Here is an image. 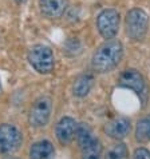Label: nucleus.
Returning <instances> with one entry per match:
<instances>
[{"mask_svg": "<svg viewBox=\"0 0 150 159\" xmlns=\"http://www.w3.org/2000/svg\"><path fill=\"white\" fill-rule=\"evenodd\" d=\"M78 123L71 116H63L60 120L56 123L55 127V135L56 139L59 140L60 144H70L74 140L77 135Z\"/></svg>", "mask_w": 150, "mask_h": 159, "instance_id": "6e6552de", "label": "nucleus"}, {"mask_svg": "<svg viewBox=\"0 0 150 159\" xmlns=\"http://www.w3.org/2000/svg\"><path fill=\"white\" fill-rule=\"evenodd\" d=\"M130 130H131L130 120L125 116L114 118L109 123H106V126H105L106 134H107L111 139H115V140L125 139L126 136L129 135Z\"/></svg>", "mask_w": 150, "mask_h": 159, "instance_id": "9d476101", "label": "nucleus"}, {"mask_svg": "<svg viewBox=\"0 0 150 159\" xmlns=\"http://www.w3.org/2000/svg\"><path fill=\"white\" fill-rule=\"evenodd\" d=\"M135 139L141 143L150 142V116H145L138 120L135 127Z\"/></svg>", "mask_w": 150, "mask_h": 159, "instance_id": "4468645a", "label": "nucleus"}, {"mask_svg": "<svg viewBox=\"0 0 150 159\" xmlns=\"http://www.w3.org/2000/svg\"><path fill=\"white\" fill-rule=\"evenodd\" d=\"M0 92H2V80H0Z\"/></svg>", "mask_w": 150, "mask_h": 159, "instance_id": "6ab92c4d", "label": "nucleus"}, {"mask_svg": "<svg viewBox=\"0 0 150 159\" xmlns=\"http://www.w3.org/2000/svg\"><path fill=\"white\" fill-rule=\"evenodd\" d=\"M67 0H39L40 12L48 19H59L67 10Z\"/></svg>", "mask_w": 150, "mask_h": 159, "instance_id": "9b49d317", "label": "nucleus"}, {"mask_svg": "<svg viewBox=\"0 0 150 159\" xmlns=\"http://www.w3.org/2000/svg\"><path fill=\"white\" fill-rule=\"evenodd\" d=\"M77 140L81 147L82 159H101L102 158V144L99 139L95 138L91 129L85 123L78 125Z\"/></svg>", "mask_w": 150, "mask_h": 159, "instance_id": "7ed1b4c3", "label": "nucleus"}, {"mask_svg": "<svg viewBox=\"0 0 150 159\" xmlns=\"http://www.w3.org/2000/svg\"><path fill=\"white\" fill-rule=\"evenodd\" d=\"M23 144V134L16 126L10 123L0 125V152L10 155L16 152Z\"/></svg>", "mask_w": 150, "mask_h": 159, "instance_id": "423d86ee", "label": "nucleus"}, {"mask_svg": "<svg viewBox=\"0 0 150 159\" xmlns=\"http://www.w3.org/2000/svg\"><path fill=\"white\" fill-rule=\"evenodd\" d=\"M92 84H94V78L90 74L81 75L75 79L74 86H73V94L78 98H85L89 94Z\"/></svg>", "mask_w": 150, "mask_h": 159, "instance_id": "ddd939ff", "label": "nucleus"}, {"mask_svg": "<svg viewBox=\"0 0 150 159\" xmlns=\"http://www.w3.org/2000/svg\"><path fill=\"white\" fill-rule=\"evenodd\" d=\"M149 28V16L141 8H133L126 15V34L131 40L141 42L146 36Z\"/></svg>", "mask_w": 150, "mask_h": 159, "instance_id": "20e7f679", "label": "nucleus"}, {"mask_svg": "<svg viewBox=\"0 0 150 159\" xmlns=\"http://www.w3.org/2000/svg\"><path fill=\"white\" fill-rule=\"evenodd\" d=\"M15 2H17V3H23V2H26V0H15Z\"/></svg>", "mask_w": 150, "mask_h": 159, "instance_id": "f3484780", "label": "nucleus"}, {"mask_svg": "<svg viewBox=\"0 0 150 159\" xmlns=\"http://www.w3.org/2000/svg\"><path fill=\"white\" fill-rule=\"evenodd\" d=\"M7 159H19V158H14V157H10V158H7Z\"/></svg>", "mask_w": 150, "mask_h": 159, "instance_id": "a211bd4d", "label": "nucleus"}, {"mask_svg": "<svg viewBox=\"0 0 150 159\" xmlns=\"http://www.w3.org/2000/svg\"><path fill=\"white\" fill-rule=\"evenodd\" d=\"M27 59L31 67L39 74L47 75L54 71L55 56L48 46H45V44H35V46H32L28 51Z\"/></svg>", "mask_w": 150, "mask_h": 159, "instance_id": "f03ea898", "label": "nucleus"}, {"mask_svg": "<svg viewBox=\"0 0 150 159\" xmlns=\"http://www.w3.org/2000/svg\"><path fill=\"white\" fill-rule=\"evenodd\" d=\"M127 158H129V151H127V147L123 143L114 144L107 151V155H106V159H127Z\"/></svg>", "mask_w": 150, "mask_h": 159, "instance_id": "2eb2a0df", "label": "nucleus"}, {"mask_svg": "<svg viewBox=\"0 0 150 159\" xmlns=\"http://www.w3.org/2000/svg\"><path fill=\"white\" fill-rule=\"evenodd\" d=\"M118 82H120L121 87L130 88V90H133L138 95L146 94V83H145V79L137 70L130 68V70L123 71Z\"/></svg>", "mask_w": 150, "mask_h": 159, "instance_id": "1a4fd4ad", "label": "nucleus"}, {"mask_svg": "<svg viewBox=\"0 0 150 159\" xmlns=\"http://www.w3.org/2000/svg\"><path fill=\"white\" fill-rule=\"evenodd\" d=\"M30 159H54L55 148L50 140H38L30 148Z\"/></svg>", "mask_w": 150, "mask_h": 159, "instance_id": "f8f14e48", "label": "nucleus"}, {"mask_svg": "<svg viewBox=\"0 0 150 159\" xmlns=\"http://www.w3.org/2000/svg\"><path fill=\"white\" fill-rule=\"evenodd\" d=\"M52 114V99L50 96H40L34 102L28 112V122L35 129L47 126Z\"/></svg>", "mask_w": 150, "mask_h": 159, "instance_id": "39448f33", "label": "nucleus"}, {"mask_svg": "<svg viewBox=\"0 0 150 159\" xmlns=\"http://www.w3.org/2000/svg\"><path fill=\"white\" fill-rule=\"evenodd\" d=\"M121 16L120 12L113 8H106L96 17V28H98L101 36L106 40L113 39L120 31Z\"/></svg>", "mask_w": 150, "mask_h": 159, "instance_id": "0eeeda50", "label": "nucleus"}, {"mask_svg": "<svg viewBox=\"0 0 150 159\" xmlns=\"http://www.w3.org/2000/svg\"><path fill=\"white\" fill-rule=\"evenodd\" d=\"M123 56V44L120 40L110 39L94 52L91 66L96 72H109L115 68Z\"/></svg>", "mask_w": 150, "mask_h": 159, "instance_id": "f257e3e1", "label": "nucleus"}, {"mask_svg": "<svg viewBox=\"0 0 150 159\" xmlns=\"http://www.w3.org/2000/svg\"><path fill=\"white\" fill-rule=\"evenodd\" d=\"M133 159H150V151L148 148H143V147L137 148L134 151Z\"/></svg>", "mask_w": 150, "mask_h": 159, "instance_id": "dca6fc26", "label": "nucleus"}]
</instances>
